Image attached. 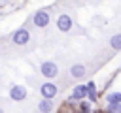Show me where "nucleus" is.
<instances>
[{"instance_id":"f257e3e1","label":"nucleus","mask_w":121,"mask_h":113,"mask_svg":"<svg viewBox=\"0 0 121 113\" xmlns=\"http://www.w3.org/2000/svg\"><path fill=\"white\" fill-rule=\"evenodd\" d=\"M28 40H30V34H28L26 28H19V30H15V34H13V43H17V45H25V43H28Z\"/></svg>"},{"instance_id":"f03ea898","label":"nucleus","mask_w":121,"mask_h":113,"mask_svg":"<svg viewBox=\"0 0 121 113\" xmlns=\"http://www.w3.org/2000/svg\"><path fill=\"white\" fill-rule=\"evenodd\" d=\"M40 92H42L43 100H51V98L57 94V87H55L53 83H43V85L40 87Z\"/></svg>"},{"instance_id":"7ed1b4c3","label":"nucleus","mask_w":121,"mask_h":113,"mask_svg":"<svg viewBox=\"0 0 121 113\" xmlns=\"http://www.w3.org/2000/svg\"><path fill=\"white\" fill-rule=\"evenodd\" d=\"M34 24H36V26H40V28L47 26V24H49V13H47V11H43V9H40V11L34 15Z\"/></svg>"},{"instance_id":"20e7f679","label":"nucleus","mask_w":121,"mask_h":113,"mask_svg":"<svg viewBox=\"0 0 121 113\" xmlns=\"http://www.w3.org/2000/svg\"><path fill=\"white\" fill-rule=\"evenodd\" d=\"M40 70H42V73H43L45 77H55V75L59 73V70H57V64H55V62H43Z\"/></svg>"},{"instance_id":"39448f33","label":"nucleus","mask_w":121,"mask_h":113,"mask_svg":"<svg viewBox=\"0 0 121 113\" xmlns=\"http://www.w3.org/2000/svg\"><path fill=\"white\" fill-rule=\"evenodd\" d=\"M57 26H59V30H62V32H68L70 28H72V19L68 17V15H59V19H57Z\"/></svg>"},{"instance_id":"423d86ee","label":"nucleus","mask_w":121,"mask_h":113,"mask_svg":"<svg viewBox=\"0 0 121 113\" xmlns=\"http://www.w3.org/2000/svg\"><path fill=\"white\" fill-rule=\"evenodd\" d=\"M9 96H11L13 100H25V98H26V89L21 87V85H15V87H11Z\"/></svg>"},{"instance_id":"0eeeda50","label":"nucleus","mask_w":121,"mask_h":113,"mask_svg":"<svg viewBox=\"0 0 121 113\" xmlns=\"http://www.w3.org/2000/svg\"><path fill=\"white\" fill-rule=\"evenodd\" d=\"M87 96V89L83 87V85H78L76 89H74V94H72V98H76V100H83Z\"/></svg>"},{"instance_id":"6e6552de","label":"nucleus","mask_w":121,"mask_h":113,"mask_svg":"<svg viewBox=\"0 0 121 113\" xmlns=\"http://www.w3.org/2000/svg\"><path fill=\"white\" fill-rule=\"evenodd\" d=\"M70 72H72L74 77H83V75H85V66H81V64H74Z\"/></svg>"},{"instance_id":"1a4fd4ad","label":"nucleus","mask_w":121,"mask_h":113,"mask_svg":"<svg viewBox=\"0 0 121 113\" xmlns=\"http://www.w3.org/2000/svg\"><path fill=\"white\" fill-rule=\"evenodd\" d=\"M38 109H40L42 113H49V111L53 109V102H51V100H42L40 105H38Z\"/></svg>"},{"instance_id":"9d476101","label":"nucleus","mask_w":121,"mask_h":113,"mask_svg":"<svg viewBox=\"0 0 121 113\" xmlns=\"http://www.w3.org/2000/svg\"><path fill=\"white\" fill-rule=\"evenodd\" d=\"M108 104H121V92H110L106 96Z\"/></svg>"},{"instance_id":"9b49d317","label":"nucleus","mask_w":121,"mask_h":113,"mask_svg":"<svg viewBox=\"0 0 121 113\" xmlns=\"http://www.w3.org/2000/svg\"><path fill=\"white\" fill-rule=\"evenodd\" d=\"M85 89H87V94L91 96V100L95 102V100H96V92H95V83H93V81H89V83L85 85Z\"/></svg>"},{"instance_id":"f8f14e48","label":"nucleus","mask_w":121,"mask_h":113,"mask_svg":"<svg viewBox=\"0 0 121 113\" xmlns=\"http://www.w3.org/2000/svg\"><path fill=\"white\" fill-rule=\"evenodd\" d=\"M110 43H112V47H113V49H121V34H115V36H112Z\"/></svg>"},{"instance_id":"ddd939ff","label":"nucleus","mask_w":121,"mask_h":113,"mask_svg":"<svg viewBox=\"0 0 121 113\" xmlns=\"http://www.w3.org/2000/svg\"><path fill=\"white\" fill-rule=\"evenodd\" d=\"M106 113H121V104H108Z\"/></svg>"},{"instance_id":"4468645a","label":"nucleus","mask_w":121,"mask_h":113,"mask_svg":"<svg viewBox=\"0 0 121 113\" xmlns=\"http://www.w3.org/2000/svg\"><path fill=\"white\" fill-rule=\"evenodd\" d=\"M81 111L83 113H89V104H81Z\"/></svg>"},{"instance_id":"2eb2a0df","label":"nucleus","mask_w":121,"mask_h":113,"mask_svg":"<svg viewBox=\"0 0 121 113\" xmlns=\"http://www.w3.org/2000/svg\"><path fill=\"white\" fill-rule=\"evenodd\" d=\"M0 113H4V111H2V109H0Z\"/></svg>"}]
</instances>
